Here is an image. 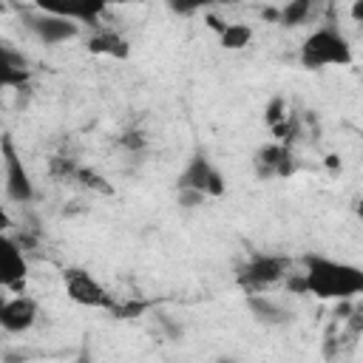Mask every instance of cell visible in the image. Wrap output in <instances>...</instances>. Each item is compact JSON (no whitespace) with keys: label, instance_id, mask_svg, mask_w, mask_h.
Listing matches in <instances>:
<instances>
[{"label":"cell","instance_id":"11","mask_svg":"<svg viewBox=\"0 0 363 363\" xmlns=\"http://www.w3.org/2000/svg\"><path fill=\"white\" fill-rule=\"evenodd\" d=\"M252 162H255V173H258L261 179H269V176H289V173L295 170L289 147H286V145H278V142L261 145Z\"/></svg>","mask_w":363,"mask_h":363},{"label":"cell","instance_id":"19","mask_svg":"<svg viewBox=\"0 0 363 363\" xmlns=\"http://www.w3.org/2000/svg\"><path fill=\"white\" fill-rule=\"evenodd\" d=\"M201 6H210V0H170V9L179 14H193Z\"/></svg>","mask_w":363,"mask_h":363},{"label":"cell","instance_id":"22","mask_svg":"<svg viewBox=\"0 0 363 363\" xmlns=\"http://www.w3.org/2000/svg\"><path fill=\"white\" fill-rule=\"evenodd\" d=\"M267 122L275 128V125H281V99H272L269 105H267Z\"/></svg>","mask_w":363,"mask_h":363},{"label":"cell","instance_id":"14","mask_svg":"<svg viewBox=\"0 0 363 363\" xmlns=\"http://www.w3.org/2000/svg\"><path fill=\"white\" fill-rule=\"evenodd\" d=\"M250 40H252V28L247 23H224V28L218 31V43L227 51H238L250 45Z\"/></svg>","mask_w":363,"mask_h":363},{"label":"cell","instance_id":"13","mask_svg":"<svg viewBox=\"0 0 363 363\" xmlns=\"http://www.w3.org/2000/svg\"><path fill=\"white\" fill-rule=\"evenodd\" d=\"M88 51L91 54H102V57H113V60H128L130 57V45L122 34L116 31H96L88 40Z\"/></svg>","mask_w":363,"mask_h":363},{"label":"cell","instance_id":"26","mask_svg":"<svg viewBox=\"0 0 363 363\" xmlns=\"http://www.w3.org/2000/svg\"><path fill=\"white\" fill-rule=\"evenodd\" d=\"M210 3H218V6H233L235 0H210Z\"/></svg>","mask_w":363,"mask_h":363},{"label":"cell","instance_id":"21","mask_svg":"<svg viewBox=\"0 0 363 363\" xmlns=\"http://www.w3.org/2000/svg\"><path fill=\"white\" fill-rule=\"evenodd\" d=\"M204 199H207V196L199 193V190H179V204H182V207H199Z\"/></svg>","mask_w":363,"mask_h":363},{"label":"cell","instance_id":"1","mask_svg":"<svg viewBox=\"0 0 363 363\" xmlns=\"http://www.w3.org/2000/svg\"><path fill=\"white\" fill-rule=\"evenodd\" d=\"M301 264H303L306 295L320 301H349L363 295V267L326 258L318 252H306Z\"/></svg>","mask_w":363,"mask_h":363},{"label":"cell","instance_id":"2","mask_svg":"<svg viewBox=\"0 0 363 363\" xmlns=\"http://www.w3.org/2000/svg\"><path fill=\"white\" fill-rule=\"evenodd\" d=\"M301 65L306 71H323L329 65H352L354 54H352V45L349 40L332 28V26H323V28H315L303 43H301V54H298Z\"/></svg>","mask_w":363,"mask_h":363},{"label":"cell","instance_id":"16","mask_svg":"<svg viewBox=\"0 0 363 363\" xmlns=\"http://www.w3.org/2000/svg\"><path fill=\"white\" fill-rule=\"evenodd\" d=\"M48 170H51V176H54V179H71V182H77L79 164H74L71 159L54 156V159H51V164H48Z\"/></svg>","mask_w":363,"mask_h":363},{"label":"cell","instance_id":"12","mask_svg":"<svg viewBox=\"0 0 363 363\" xmlns=\"http://www.w3.org/2000/svg\"><path fill=\"white\" fill-rule=\"evenodd\" d=\"M247 309L252 312V318L258 323H267V326H284L292 320V312L286 306H281L278 301L261 295V292H250L247 295Z\"/></svg>","mask_w":363,"mask_h":363},{"label":"cell","instance_id":"9","mask_svg":"<svg viewBox=\"0 0 363 363\" xmlns=\"http://www.w3.org/2000/svg\"><path fill=\"white\" fill-rule=\"evenodd\" d=\"M111 0H34V9L57 14V17H68L77 23H96Z\"/></svg>","mask_w":363,"mask_h":363},{"label":"cell","instance_id":"7","mask_svg":"<svg viewBox=\"0 0 363 363\" xmlns=\"http://www.w3.org/2000/svg\"><path fill=\"white\" fill-rule=\"evenodd\" d=\"M28 31L45 43V45H57V43H68L79 34V23L77 20H68V17H57V14H48V11H26L23 14Z\"/></svg>","mask_w":363,"mask_h":363},{"label":"cell","instance_id":"8","mask_svg":"<svg viewBox=\"0 0 363 363\" xmlns=\"http://www.w3.org/2000/svg\"><path fill=\"white\" fill-rule=\"evenodd\" d=\"M26 275H28V264L23 258V247L17 244V238L3 235L0 238V284L11 292H23Z\"/></svg>","mask_w":363,"mask_h":363},{"label":"cell","instance_id":"20","mask_svg":"<svg viewBox=\"0 0 363 363\" xmlns=\"http://www.w3.org/2000/svg\"><path fill=\"white\" fill-rule=\"evenodd\" d=\"M119 145L128 147V150H142L145 147V136H142V130H128V133H122Z\"/></svg>","mask_w":363,"mask_h":363},{"label":"cell","instance_id":"10","mask_svg":"<svg viewBox=\"0 0 363 363\" xmlns=\"http://www.w3.org/2000/svg\"><path fill=\"white\" fill-rule=\"evenodd\" d=\"M34 320H37V301L34 298L17 292V298L3 301V306H0V326L6 332H11V335L26 332V329L34 326Z\"/></svg>","mask_w":363,"mask_h":363},{"label":"cell","instance_id":"3","mask_svg":"<svg viewBox=\"0 0 363 363\" xmlns=\"http://www.w3.org/2000/svg\"><path fill=\"white\" fill-rule=\"evenodd\" d=\"M289 272V258L284 255H252L247 264L238 267V286L250 295V292H261L272 284H281Z\"/></svg>","mask_w":363,"mask_h":363},{"label":"cell","instance_id":"5","mask_svg":"<svg viewBox=\"0 0 363 363\" xmlns=\"http://www.w3.org/2000/svg\"><path fill=\"white\" fill-rule=\"evenodd\" d=\"M176 187H179V190H199V193H204V196L218 199V196H224V187H227V184H224V176L218 173V167L207 159V153L196 150V153L190 156V162L184 164V170L179 173Z\"/></svg>","mask_w":363,"mask_h":363},{"label":"cell","instance_id":"18","mask_svg":"<svg viewBox=\"0 0 363 363\" xmlns=\"http://www.w3.org/2000/svg\"><path fill=\"white\" fill-rule=\"evenodd\" d=\"M0 54H3V62H0V65H6V68H26V71H28L26 57H23L20 51H14L11 43H3V45H0Z\"/></svg>","mask_w":363,"mask_h":363},{"label":"cell","instance_id":"24","mask_svg":"<svg viewBox=\"0 0 363 363\" xmlns=\"http://www.w3.org/2000/svg\"><path fill=\"white\" fill-rule=\"evenodd\" d=\"M261 17H264V20H275V23H281V11H278V9H264Z\"/></svg>","mask_w":363,"mask_h":363},{"label":"cell","instance_id":"15","mask_svg":"<svg viewBox=\"0 0 363 363\" xmlns=\"http://www.w3.org/2000/svg\"><path fill=\"white\" fill-rule=\"evenodd\" d=\"M312 3H315V0H289V3L281 9V26H286V28L301 26V23L309 17Z\"/></svg>","mask_w":363,"mask_h":363},{"label":"cell","instance_id":"25","mask_svg":"<svg viewBox=\"0 0 363 363\" xmlns=\"http://www.w3.org/2000/svg\"><path fill=\"white\" fill-rule=\"evenodd\" d=\"M354 213H357V218H363V196L357 199V204H354Z\"/></svg>","mask_w":363,"mask_h":363},{"label":"cell","instance_id":"23","mask_svg":"<svg viewBox=\"0 0 363 363\" xmlns=\"http://www.w3.org/2000/svg\"><path fill=\"white\" fill-rule=\"evenodd\" d=\"M349 14H352V20L363 23V0H354V3H352V9H349Z\"/></svg>","mask_w":363,"mask_h":363},{"label":"cell","instance_id":"4","mask_svg":"<svg viewBox=\"0 0 363 363\" xmlns=\"http://www.w3.org/2000/svg\"><path fill=\"white\" fill-rule=\"evenodd\" d=\"M0 156H3V182H6V199L14 204H28L34 199V182L20 159V153L14 150V142L9 133H3L0 139Z\"/></svg>","mask_w":363,"mask_h":363},{"label":"cell","instance_id":"6","mask_svg":"<svg viewBox=\"0 0 363 363\" xmlns=\"http://www.w3.org/2000/svg\"><path fill=\"white\" fill-rule=\"evenodd\" d=\"M62 284H65V292L74 303L79 306H91V309H113V298L108 295V289L82 267H68L62 272Z\"/></svg>","mask_w":363,"mask_h":363},{"label":"cell","instance_id":"17","mask_svg":"<svg viewBox=\"0 0 363 363\" xmlns=\"http://www.w3.org/2000/svg\"><path fill=\"white\" fill-rule=\"evenodd\" d=\"M77 182L79 184H85V187H91V190H96V193H111L113 187L96 173V170H88V167H79V173H77Z\"/></svg>","mask_w":363,"mask_h":363}]
</instances>
